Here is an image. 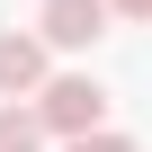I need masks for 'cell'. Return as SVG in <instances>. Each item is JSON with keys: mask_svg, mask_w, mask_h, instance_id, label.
I'll use <instances>...</instances> for the list:
<instances>
[{"mask_svg": "<svg viewBox=\"0 0 152 152\" xmlns=\"http://www.w3.org/2000/svg\"><path fill=\"white\" fill-rule=\"evenodd\" d=\"M63 152H134V134H107V125H99V134H72Z\"/></svg>", "mask_w": 152, "mask_h": 152, "instance_id": "cell-5", "label": "cell"}, {"mask_svg": "<svg viewBox=\"0 0 152 152\" xmlns=\"http://www.w3.org/2000/svg\"><path fill=\"white\" fill-rule=\"evenodd\" d=\"M0 152H45V125L9 99V107H0Z\"/></svg>", "mask_w": 152, "mask_h": 152, "instance_id": "cell-4", "label": "cell"}, {"mask_svg": "<svg viewBox=\"0 0 152 152\" xmlns=\"http://www.w3.org/2000/svg\"><path fill=\"white\" fill-rule=\"evenodd\" d=\"M36 90H45V45L9 27L0 36V99H36Z\"/></svg>", "mask_w": 152, "mask_h": 152, "instance_id": "cell-3", "label": "cell"}, {"mask_svg": "<svg viewBox=\"0 0 152 152\" xmlns=\"http://www.w3.org/2000/svg\"><path fill=\"white\" fill-rule=\"evenodd\" d=\"M107 18H152V0H107Z\"/></svg>", "mask_w": 152, "mask_h": 152, "instance_id": "cell-6", "label": "cell"}, {"mask_svg": "<svg viewBox=\"0 0 152 152\" xmlns=\"http://www.w3.org/2000/svg\"><path fill=\"white\" fill-rule=\"evenodd\" d=\"M27 116H36L45 134H63V143H72V134H99V125H107V90L90 81V72H45V90L27 99Z\"/></svg>", "mask_w": 152, "mask_h": 152, "instance_id": "cell-1", "label": "cell"}, {"mask_svg": "<svg viewBox=\"0 0 152 152\" xmlns=\"http://www.w3.org/2000/svg\"><path fill=\"white\" fill-rule=\"evenodd\" d=\"M107 36V0H45L36 9V45H63V54H81Z\"/></svg>", "mask_w": 152, "mask_h": 152, "instance_id": "cell-2", "label": "cell"}]
</instances>
